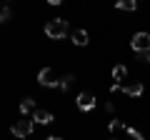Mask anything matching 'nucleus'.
Segmentation results:
<instances>
[{"label":"nucleus","instance_id":"1","mask_svg":"<svg viewBox=\"0 0 150 140\" xmlns=\"http://www.w3.org/2000/svg\"><path fill=\"white\" fill-rule=\"evenodd\" d=\"M45 35H48L50 40H63L65 35H68V23L63 20V18H53V20L45 23Z\"/></svg>","mask_w":150,"mask_h":140},{"label":"nucleus","instance_id":"2","mask_svg":"<svg viewBox=\"0 0 150 140\" xmlns=\"http://www.w3.org/2000/svg\"><path fill=\"white\" fill-rule=\"evenodd\" d=\"M38 83L45 85V88H58L60 85V80L55 78V70L53 68H43V70H40V73H38Z\"/></svg>","mask_w":150,"mask_h":140},{"label":"nucleus","instance_id":"3","mask_svg":"<svg viewBox=\"0 0 150 140\" xmlns=\"http://www.w3.org/2000/svg\"><path fill=\"white\" fill-rule=\"evenodd\" d=\"M10 133L15 135V138H28V135L33 133V120H28V118L15 120V125L10 128Z\"/></svg>","mask_w":150,"mask_h":140},{"label":"nucleus","instance_id":"4","mask_svg":"<svg viewBox=\"0 0 150 140\" xmlns=\"http://www.w3.org/2000/svg\"><path fill=\"white\" fill-rule=\"evenodd\" d=\"M130 48L135 53H143V50H150V35L148 33H135L133 40H130Z\"/></svg>","mask_w":150,"mask_h":140},{"label":"nucleus","instance_id":"5","mask_svg":"<svg viewBox=\"0 0 150 140\" xmlns=\"http://www.w3.org/2000/svg\"><path fill=\"white\" fill-rule=\"evenodd\" d=\"M78 108L83 110V113H88V110H93L95 108V95H93V93H80V95H78Z\"/></svg>","mask_w":150,"mask_h":140},{"label":"nucleus","instance_id":"6","mask_svg":"<svg viewBox=\"0 0 150 140\" xmlns=\"http://www.w3.org/2000/svg\"><path fill=\"white\" fill-rule=\"evenodd\" d=\"M143 90H145V85H143V83H138V80H135V83H123V93L128 98H140V95H143Z\"/></svg>","mask_w":150,"mask_h":140},{"label":"nucleus","instance_id":"7","mask_svg":"<svg viewBox=\"0 0 150 140\" xmlns=\"http://www.w3.org/2000/svg\"><path fill=\"white\" fill-rule=\"evenodd\" d=\"M33 120L40 123V125H48V123H53V113H48V110H35L33 113Z\"/></svg>","mask_w":150,"mask_h":140},{"label":"nucleus","instance_id":"8","mask_svg":"<svg viewBox=\"0 0 150 140\" xmlns=\"http://www.w3.org/2000/svg\"><path fill=\"white\" fill-rule=\"evenodd\" d=\"M35 113V103L30 100V98H25V100H20V115L23 118H28V115Z\"/></svg>","mask_w":150,"mask_h":140},{"label":"nucleus","instance_id":"9","mask_svg":"<svg viewBox=\"0 0 150 140\" xmlns=\"http://www.w3.org/2000/svg\"><path fill=\"white\" fill-rule=\"evenodd\" d=\"M73 43L78 45V48H85L88 45V33L85 30H75L73 33Z\"/></svg>","mask_w":150,"mask_h":140},{"label":"nucleus","instance_id":"10","mask_svg":"<svg viewBox=\"0 0 150 140\" xmlns=\"http://www.w3.org/2000/svg\"><path fill=\"white\" fill-rule=\"evenodd\" d=\"M125 78H128V68H125V65H115V68H112V80L120 83V80H125Z\"/></svg>","mask_w":150,"mask_h":140},{"label":"nucleus","instance_id":"11","mask_svg":"<svg viewBox=\"0 0 150 140\" xmlns=\"http://www.w3.org/2000/svg\"><path fill=\"white\" fill-rule=\"evenodd\" d=\"M115 8H118V10H138V3H135V0H118Z\"/></svg>","mask_w":150,"mask_h":140},{"label":"nucleus","instance_id":"12","mask_svg":"<svg viewBox=\"0 0 150 140\" xmlns=\"http://www.w3.org/2000/svg\"><path fill=\"white\" fill-rule=\"evenodd\" d=\"M73 80H75V75H65V78H60V90H68L70 85H73Z\"/></svg>","mask_w":150,"mask_h":140},{"label":"nucleus","instance_id":"13","mask_svg":"<svg viewBox=\"0 0 150 140\" xmlns=\"http://www.w3.org/2000/svg\"><path fill=\"white\" fill-rule=\"evenodd\" d=\"M125 133H128L133 140H145V138H143V133H140V130H135V128H125Z\"/></svg>","mask_w":150,"mask_h":140},{"label":"nucleus","instance_id":"14","mask_svg":"<svg viewBox=\"0 0 150 140\" xmlns=\"http://www.w3.org/2000/svg\"><path fill=\"white\" fill-rule=\"evenodd\" d=\"M10 15H13V13H10V8H3V13H0V20H3V23H8V20H10Z\"/></svg>","mask_w":150,"mask_h":140},{"label":"nucleus","instance_id":"15","mask_svg":"<svg viewBox=\"0 0 150 140\" xmlns=\"http://www.w3.org/2000/svg\"><path fill=\"white\" fill-rule=\"evenodd\" d=\"M108 128H110V130H115V128H123V123H120V120H110V123H108Z\"/></svg>","mask_w":150,"mask_h":140},{"label":"nucleus","instance_id":"16","mask_svg":"<svg viewBox=\"0 0 150 140\" xmlns=\"http://www.w3.org/2000/svg\"><path fill=\"white\" fill-rule=\"evenodd\" d=\"M140 60H145V63H150V50H143V53H138Z\"/></svg>","mask_w":150,"mask_h":140},{"label":"nucleus","instance_id":"17","mask_svg":"<svg viewBox=\"0 0 150 140\" xmlns=\"http://www.w3.org/2000/svg\"><path fill=\"white\" fill-rule=\"evenodd\" d=\"M48 140H63V138H55V135H50V138Z\"/></svg>","mask_w":150,"mask_h":140}]
</instances>
